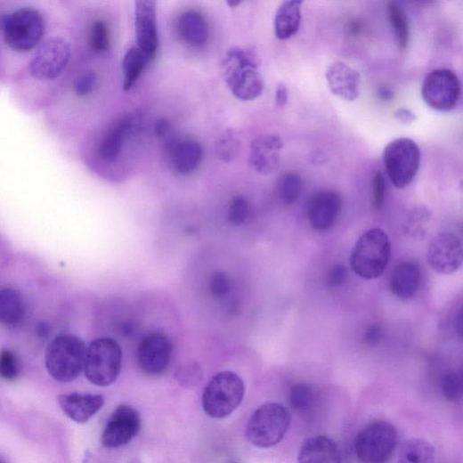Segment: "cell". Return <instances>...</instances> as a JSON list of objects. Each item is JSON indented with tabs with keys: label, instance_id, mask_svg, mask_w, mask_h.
Masks as SVG:
<instances>
[{
	"label": "cell",
	"instance_id": "cell-45",
	"mask_svg": "<svg viewBox=\"0 0 463 463\" xmlns=\"http://www.w3.org/2000/svg\"><path fill=\"white\" fill-rule=\"evenodd\" d=\"M169 130V123L165 118L158 119L154 125V134L157 137L162 138L164 137Z\"/></svg>",
	"mask_w": 463,
	"mask_h": 463
},
{
	"label": "cell",
	"instance_id": "cell-9",
	"mask_svg": "<svg viewBox=\"0 0 463 463\" xmlns=\"http://www.w3.org/2000/svg\"><path fill=\"white\" fill-rule=\"evenodd\" d=\"M383 160L393 185L403 189L415 180L420 167L421 153L413 140L399 138L386 147Z\"/></svg>",
	"mask_w": 463,
	"mask_h": 463
},
{
	"label": "cell",
	"instance_id": "cell-38",
	"mask_svg": "<svg viewBox=\"0 0 463 463\" xmlns=\"http://www.w3.org/2000/svg\"><path fill=\"white\" fill-rule=\"evenodd\" d=\"M442 389L447 401L458 402L462 396L461 377L456 373L445 375L442 380Z\"/></svg>",
	"mask_w": 463,
	"mask_h": 463
},
{
	"label": "cell",
	"instance_id": "cell-19",
	"mask_svg": "<svg viewBox=\"0 0 463 463\" xmlns=\"http://www.w3.org/2000/svg\"><path fill=\"white\" fill-rule=\"evenodd\" d=\"M326 78L331 93L347 102L360 96L361 76L349 65L335 62L326 71Z\"/></svg>",
	"mask_w": 463,
	"mask_h": 463
},
{
	"label": "cell",
	"instance_id": "cell-34",
	"mask_svg": "<svg viewBox=\"0 0 463 463\" xmlns=\"http://www.w3.org/2000/svg\"><path fill=\"white\" fill-rule=\"evenodd\" d=\"M314 402V394L311 386L305 384L295 386L288 394V404L297 411L309 410Z\"/></svg>",
	"mask_w": 463,
	"mask_h": 463
},
{
	"label": "cell",
	"instance_id": "cell-52",
	"mask_svg": "<svg viewBox=\"0 0 463 463\" xmlns=\"http://www.w3.org/2000/svg\"><path fill=\"white\" fill-rule=\"evenodd\" d=\"M0 81H2V82H3V79H2V76H0Z\"/></svg>",
	"mask_w": 463,
	"mask_h": 463
},
{
	"label": "cell",
	"instance_id": "cell-40",
	"mask_svg": "<svg viewBox=\"0 0 463 463\" xmlns=\"http://www.w3.org/2000/svg\"><path fill=\"white\" fill-rule=\"evenodd\" d=\"M386 192V183L381 171H378L375 174L373 181V198L374 206L377 210H381L384 203Z\"/></svg>",
	"mask_w": 463,
	"mask_h": 463
},
{
	"label": "cell",
	"instance_id": "cell-17",
	"mask_svg": "<svg viewBox=\"0 0 463 463\" xmlns=\"http://www.w3.org/2000/svg\"><path fill=\"white\" fill-rule=\"evenodd\" d=\"M342 209V199L338 193L321 191L312 199L308 217L312 227L318 232L331 230L337 222Z\"/></svg>",
	"mask_w": 463,
	"mask_h": 463
},
{
	"label": "cell",
	"instance_id": "cell-39",
	"mask_svg": "<svg viewBox=\"0 0 463 463\" xmlns=\"http://www.w3.org/2000/svg\"><path fill=\"white\" fill-rule=\"evenodd\" d=\"M230 279L223 272H216L211 276L209 288L214 297L223 298L230 291Z\"/></svg>",
	"mask_w": 463,
	"mask_h": 463
},
{
	"label": "cell",
	"instance_id": "cell-43",
	"mask_svg": "<svg viewBox=\"0 0 463 463\" xmlns=\"http://www.w3.org/2000/svg\"><path fill=\"white\" fill-rule=\"evenodd\" d=\"M394 118L403 125H411L417 120V115L412 110L405 108L396 110Z\"/></svg>",
	"mask_w": 463,
	"mask_h": 463
},
{
	"label": "cell",
	"instance_id": "cell-2",
	"mask_svg": "<svg viewBox=\"0 0 463 463\" xmlns=\"http://www.w3.org/2000/svg\"><path fill=\"white\" fill-rule=\"evenodd\" d=\"M60 20L53 18V12L45 4L0 2V76L3 81L12 82L20 74Z\"/></svg>",
	"mask_w": 463,
	"mask_h": 463
},
{
	"label": "cell",
	"instance_id": "cell-31",
	"mask_svg": "<svg viewBox=\"0 0 463 463\" xmlns=\"http://www.w3.org/2000/svg\"><path fill=\"white\" fill-rule=\"evenodd\" d=\"M304 191V183L296 172H288L280 178L278 185V194L280 201L287 206L298 201Z\"/></svg>",
	"mask_w": 463,
	"mask_h": 463
},
{
	"label": "cell",
	"instance_id": "cell-30",
	"mask_svg": "<svg viewBox=\"0 0 463 463\" xmlns=\"http://www.w3.org/2000/svg\"><path fill=\"white\" fill-rule=\"evenodd\" d=\"M388 20L393 27L397 45L401 50L407 49L410 41V30L407 15L401 5L395 2L387 4Z\"/></svg>",
	"mask_w": 463,
	"mask_h": 463
},
{
	"label": "cell",
	"instance_id": "cell-41",
	"mask_svg": "<svg viewBox=\"0 0 463 463\" xmlns=\"http://www.w3.org/2000/svg\"><path fill=\"white\" fill-rule=\"evenodd\" d=\"M346 277V268L341 264L335 265L329 274V284L331 287H340L345 282Z\"/></svg>",
	"mask_w": 463,
	"mask_h": 463
},
{
	"label": "cell",
	"instance_id": "cell-47",
	"mask_svg": "<svg viewBox=\"0 0 463 463\" xmlns=\"http://www.w3.org/2000/svg\"><path fill=\"white\" fill-rule=\"evenodd\" d=\"M378 96L383 101H389L393 99L394 94L389 89L382 88L378 92Z\"/></svg>",
	"mask_w": 463,
	"mask_h": 463
},
{
	"label": "cell",
	"instance_id": "cell-21",
	"mask_svg": "<svg viewBox=\"0 0 463 463\" xmlns=\"http://www.w3.org/2000/svg\"><path fill=\"white\" fill-rule=\"evenodd\" d=\"M282 147V141L277 135H266L256 139L251 145V165L263 175H270L279 168Z\"/></svg>",
	"mask_w": 463,
	"mask_h": 463
},
{
	"label": "cell",
	"instance_id": "cell-44",
	"mask_svg": "<svg viewBox=\"0 0 463 463\" xmlns=\"http://www.w3.org/2000/svg\"><path fill=\"white\" fill-rule=\"evenodd\" d=\"M288 102V90L284 84H278L275 91V103L279 107H283Z\"/></svg>",
	"mask_w": 463,
	"mask_h": 463
},
{
	"label": "cell",
	"instance_id": "cell-23",
	"mask_svg": "<svg viewBox=\"0 0 463 463\" xmlns=\"http://www.w3.org/2000/svg\"><path fill=\"white\" fill-rule=\"evenodd\" d=\"M298 463H342L341 451L330 438L311 437L300 449Z\"/></svg>",
	"mask_w": 463,
	"mask_h": 463
},
{
	"label": "cell",
	"instance_id": "cell-13",
	"mask_svg": "<svg viewBox=\"0 0 463 463\" xmlns=\"http://www.w3.org/2000/svg\"><path fill=\"white\" fill-rule=\"evenodd\" d=\"M142 429L139 412L128 404H121L109 418L102 435V443L109 449L132 442Z\"/></svg>",
	"mask_w": 463,
	"mask_h": 463
},
{
	"label": "cell",
	"instance_id": "cell-4",
	"mask_svg": "<svg viewBox=\"0 0 463 463\" xmlns=\"http://www.w3.org/2000/svg\"><path fill=\"white\" fill-rule=\"evenodd\" d=\"M86 351L85 343L77 336L56 337L45 352V364L48 374L57 382H73L84 370Z\"/></svg>",
	"mask_w": 463,
	"mask_h": 463
},
{
	"label": "cell",
	"instance_id": "cell-36",
	"mask_svg": "<svg viewBox=\"0 0 463 463\" xmlns=\"http://www.w3.org/2000/svg\"><path fill=\"white\" fill-rule=\"evenodd\" d=\"M203 370L198 363H188L177 370L176 378L178 382L186 387H193L201 382L203 378Z\"/></svg>",
	"mask_w": 463,
	"mask_h": 463
},
{
	"label": "cell",
	"instance_id": "cell-10",
	"mask_svg": "<svg viewBox=\"0 0 463 463\" xmlns=\"http://www.w3.org/2000/svg\"><path fill=\"white\" fill-rule=\"evenodd\" d=\"M397 444V432L389 423L378 421L360 432L355 451L361 463H387Z\"/></svg>",
	"mask_w": 463,
	"mask_h": 463
},
{
	"label": "cell",
	"instance_id": "cell-50",
	"mask_svg": "<svg viewBox=\"0 0 463 463\" xmlns=\"http://www.w3.org/2000/svg\"><path fill=\"white\" fill-rule=\"evenodd\" d=\"M130 463H141L138 459H134L132 462Z\"/></svg>",
	"mask_w": 463,
	"mask_h": 463
},
{
	"label": "cell",
	"instance_id": "cell-8",
	"mask_svg": "<svg viewBox=\"0 0 463 463\" xmlns=\"http://www.w3.org/2000/svg\"><path fill=\"white\" fill-rule=\"evenodd\" d=\"M291 417L282 404L269 402L261 405L250 418L247 426L248 441L259 448H272L285 436Z\"/></svg>",
	"mask_w": 463,
	"mask_h": 463
},
{
	"label": "cell",
	"instance_id": "cell-49",
	"mask_svg": "<svg viewBox=\"0 0 463 463\" xmlns=\"http://www.w3.org/2000/svg\"><path fill=\"white\" fill-rule=\"evenodd\" d=\"M241 3L240 2H227V5H229L231 8H236L238 7Z\"/></svg>",
	"mask_w": 463,
	"mask_h": 463
},
{
	"label": "cell",
	"instance_id": "cell-3",
	"mask_svg": "<svg viewBox=\"0 0 463 463\" xmlns=\"http://www.w3.org/2000/svg\"><path fill=\"white\" fill-rule=\"evenodd\" d=\"M227 86L238 99L254 101L264 92V83L259 72L260 60L251 48L230 49L223 62Z\"/></svg>",
	"mask_w": 463,
	"mask_h": 463
},
{
	"label": "cell",
	"instance_id": "cell-16",
	"mask_svg": "<svg viewBox=\"0 0 463 463\" xmlns=\"http://www.w3.org/2000/svg\"><path fill=\"white\" fill-rule=\"evenodd\" d=\"M135 29L138 47L153 60L158 47L156 4L140 0L135 7Z\"/></svg>",
	"mask_w": 463,
	"mask_h": 463
},
{
	"label": "cell",
	"instance_id": "cell-11",
	"mask_svg": "<svg viewBox=\"0 0 463 463\" xmlns=\"http://www.w3.org/2000/svg\"><path fill=\"white\" fill-rule=\"evenodd\" d=\"M460 83L457 75L449 69H436L426 76L422 96L426 103L439 111L452 110L460 98Z\"/></svg>",
	"mask_w": 463,
	"mask_h": 463
},
{
	"label": "cell",
	"instance_id": "cell-18",
	"mask_svg": "<svg viewBox=\"0 0 463 463\" xmlns=\"http://www.w3.org/2000/svg\"><path fill=\"white\" fill-rule=\"evenodd\" d=\"M58 403L64 414L77 424L89 422L102 408V394L71 393L58 396Z\"/></svg>",
	"mask_w": 463,
	"mask_h": 463
},
{
	"label": "cell",
	"instance_id": "cell-5",
	"mask_svg": "<svg viewBox=\"0 0 463 463\" xmlns=\"http://www.w3.org/2000/svg\"><path fill=\"white\" fill-rule=\"evenodd\" d=\"M245 394L246 385L238 374L232 371L219 372L204 389V411L212 418H226L240 408Z\"/></svg>",
	"mask_w": 463,
	"mask_h": 463
},
{
	"label": "cell",
	"instance_id": "cell-46",
	"mask_svg": "<svg viewBox=\"0 0 463 463\" xmlns=\"http://www.w3.org/2000/svg\"><path fill=\"white\" fill-rule=\"evenodd\" d=\"M37 335L39 336V337H41V338L47 337L48 333H49V328L46 324L41 323L37 326Z\"/></svg>",
	"mask_w": 463,
	"mask_h": 463
},
{
	"label": "cell",
	"instance_id": "cell-20",
	"mask_svg": "<svg viewBox=\"0 0 463 463\" xmlns=\"http://www.w3.org/2000/svg\"><path fill=\"white\" fill-rule=\"evenodd\" d=\"M168 159L174 170L189 175L200 165L203 159L201 145L192 140H173L167 147Z\"/></svg>",
	"mask_w": 463,
	"mask_h": 463
},
{
	"label": "cell",
	"instance_id": "cell-1",
	"mask_svg": "<svg viewBox=\"0 0 463 463\" xmlns=\"http://www.w3.org/2000/svg\"><path fill=\"white\" fill-rule=\"evenodd\" d=\"M57 22L46 40L12 81L16 102L28 112L47 109L73 66L74 45Z\"/></svg>",
	"mask_w": 463,
	"mask_h": 463
},
{
	"label": "cell",
	"instance_id": "cell-28",
	"mask_svg": "<svg viewBox=\"0 0 463 463\" xmlns=\"http://www.w3.org/2000/svg\"><path fill=\"white\" fill-rule=\"evenodd\" d=\"M435 449L423 439H410L400 448L397 463H435Z\"/></svg>",
	"mask_w": 463,
	"mask_h": 463
},
{
	"label": "cell",
	"instance_id": "cell-26",
	"mask_svg": "<svg viewBox=\"0 0 463 463\" xmlns=\"http://www.w3.org/2000/svg\"><path fill=\"white\" fill-rule=\"evenodd\" d=\"M182 38L193 47L206 45L208 39V26L205 18L196 11L184 12L178 23Z\"/></svg>",
	"mask_w": 463,
	"mask_h": 463
},
{
	"label": "cell",
	"instance_id": "cell-24",
	"mask_svg": "<svg viewBox=\"0 0 463 463\" xmlns=\"http://www.w3.org/2000/svg\"><path fill=\"white\" fill-rule=\"evenodd\" d=\"M303 4L300 0H287L280 4L274 18V32L278 39L287 40L298 32Z\"/></svg>",
	"mask_w": 463,
	"mask_h": 463
},
{
	"label": "cell",
	"instance_id": "cell-29",
	"mask_svg": "<svg viewBox=\"0 0 463 463\" xmlns=\"http://www.w3.org/2000/svg\"><path fill=\"white\" fill-rule=\"evenodd\" d=\"M98 75L93 69H86L77 73L72 80L67 78L61 90L69 91L73 97L78 100L89 98L96 90Z\"/></svg>",
	"mask_w": 463,
	"mask_h": 463
},
{
	"label": "cell",
	"instance_id": "cell-22",
	"mask_svg": "<svg viewBox=\"0 0 463 463\" xmlns=\"http://www.w3.org/2000/svg\"><path fill=\"white\" fill-rule=\"evenodd\" d=\"M421 281L419 267L411 262H403L395 266L389 286L397 298L407 301L413 298L418 291Z\"/></svg>",
	"mask_w": 463,
	"mask_h": 463
},
{
	"label": "cell",
	"instance_id": "cell-15",
	"mask_svg": "<svg viewBox=\"0 0 463 463\" xmlns=\"http://www.w3.org/2000/svg\"><path fill=\"white\" fill-rule=\"evenodd\" d=\"M462 246L460 240L452 233L443 232L431 242L427 260L431 268L440 274H451L462 264Z\"/></svg>",
	"mask_w": 463,
	"mask_h": 463
},
{
	"label": "cell",
	"instance_id": "cell-48",
	"mask_svg": "<svg viewBox=\"0 0 463 463\" xmlns=\"http://www.w3.org/2000/svg\"><path fill=\"white\" fill-rule=\"evenodd\" d=\"M455 327H456V329L458 330L459 334L461 336V332H462V313H461V311H459L458 317L456 318Z\"/></svg>",
	"mask_w": 463,
	"mask_h": 463
},
{
	"label": "cell",
	"instance_id": "cell-12",
	"mask_svg": "<svg viewBox=\"0 0 463 463\" xmlns=\"http://www.w3.org/2000/svg\"><path fill=\"white\" fill-rule=\"evenodd\" d=\"M173 355V343L162 332H150L143 337L138 346L137 360L141 370L150 377L163 375Z\"/></svg>",
	"mask_w": 463,
	"mask_h": 463
},
{
	"label": "cell",
	"instance_id": "cell-7",
	"mask_svg": "<svg viewBox=\"0 0 463 463\" xmlns=\"http://www.w3.org/2000/svg\"><path fill=\"white\" fill-rule=\"evenodd\" d=\"M122 363L123 351L118 342L99 337L87 347L84 370L93 385L108 386L118 380Z\"/></svg>",
	"mask_w": 463,
	"mask_h": 463
},
{
	"label": "cell",
	"instance_id": "cell-37",
	"mask_svg": "<svg viewBox=\"0 0 463 463\" xmlns=\"http://www.w3.org/2000/svg\"><path fill=\"white\" fill-rule=\"evenodd\" d=\"M249 205L244 196H237L232 200L228 209V220L236 226L244 223L248 216Z\"/></svg>",
	"mask_w": 463,
	"mask_h": 463
},
{
	"label": "cell",
	"instance_id": "cell-35",
	"mask_svg": "<svg viewBox=\"0 0 463 463\" xmlns=\"http://www.w3.org/2000/svg\"><path fill=\"white\" fill-rule=\"evenodd\" d=\"M21 371L20 361L10 349L0 351V378L12 381L19 378Z\"/></svg>",
	"mask_w": 463,
	"mask_h": 463
},
{
	"label": "cell",
	"instance_id": "cell-14",
	"mask_svg": "<svg viewBox=\"0 0 463 463\" xmlns=\"http://www.w3.org/2000/svg\"><path fill=\"white\" fill-rule=\"evenodd\" d=\"M142 125L140 114L134 113L114 124L101 139L97 156L104 163L111 164L119 158L127 139L137 134Z\"/></svg>",
	"mask_w": 463,
	"mask_h": 463
},
{
	"label": "cell",
	"instance_id": "cell-51",
	"mask_svg": "<svg viewBox=\"0 0 463 463\" xmlns=\"http://www.w3.org/2000/svg\"><path fill=\"white\" fill-rule=\"evenodd\" d=\"M0 463H7L4 459L0 458Z\"/></svg>",
	"mask_w": 463,
	"mask_h": 463
},
{
	"label": "cell",
	"instance_id": "cell-42",
	"mask_svg": "<svg viewBox=\"0 0 463 463\" xmlns=\"http://www.w3.org/2000/svg\"><path fill=\"white\" fill-rule=\"evenodd\" d=\"M382 329L378 325H372L365 333V342L370 346H376L382 339Z\"/></svg>",
	"mask_w": 463,
	"mask_h": 463
},
{
	"label": "cell",
	"instance_id": "cell-25",
	"mask_svg": "<svg viewBox=\"0 0 463 463\" xmlns=\"http://www.w3.org/2000/svg\"><path fill=\"white\" fill-rule=\"evenodd\" d=\"M25 315V302L18 289L12 287L0 289V324L16 327Z\"/></svg>",
	"mask_w": 463,
	"mask_h": 463
},
{
	"label": "cell",
	"instance_id": "cell-6",
	"mask_svg": "<svg viewBox=\"0 0 463 463\" xmlns=\"http://www.w3.org/2000/svg\"><path fill=\"white\" fill-rule=\"evenodd\" d=\"M391 255L390 242L386 232L374 228L363 234L356 243L351 266L360 277L374 280L386 271Z\"/></svg>",
	"mask_w": 463,
	"mask_h": 463
},
{
	"label": "cell",
	"instance_id": "cell-33",
	"mask_svg": "<svg viewBox=\"0 0 463 463\" xmlns=\"http://www.w3.org/2000/svg\"><path fill=\"white\" fill-rule=\"evenodd\" d=\"M240 147L241 142L236 132L227 130L216 143V155L220 160L228 163L237 158Z\"/></svg>",
	"mask_w": 463,
	"mask_h": 463
},
{
	"label": "cell",
	"instance_id": "cell-27",
	"mask_svg": "<svg viewBox=\"0 0 463 463\" xmlns=\"http://www.w3.org/2000/svg\"><path fill=\"white\" fill-rule=\"evenodd\" d=\"M150 58L138 47L130 48L123 61L124 90L129 92L142 76Z\"/></svg>",
	"mask_w": 463,
	"mask_h": 463
},
{
	"label": "cell",
	"instance_id": "cell-32",
	"mask_svg": "<svg viewBox=\"0 0 463 463\" xmlns=\"http://www.w3.org/2000/svg\"><path fill=\"white\" fill-rule=\"evenodd\" d=\"M87 45L89 49L98 54L109 51L110 35L106 23L102 20H93L87 29Z\"/></svg>",
	"mask_w": 463,
	"mask_h": 463
}]
</instances>
